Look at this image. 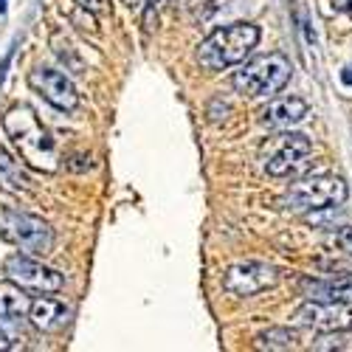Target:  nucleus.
I'll return each mask as SVG.
<instances>
[{
    "mask_svg": "<svg viewBox=\"0 0 352 352\" xmlns=\"http://www.w3.org/2000/svg\"><path fill=\"white\" fill-rule=\"evenodd\" d=\"M259 43V28L254 23H231L220 25L197 45V65L206 71H226L234 65H243L248 54Z\"/></svg>",
    "mask_w": 352,
    "mask_h": 352,
    "instance_id": "obj_2",
    "label": "nucleus"
},
{
    "mask_svg": "<svg viewBox=\"0 0 352 352\" xmlns=\"http://www.w3.org/2000/svg\"><path fill=\"white\" fill-rule=\"evenodd\" d=\"M0 234L32 256H48L54 251V231L37 214L6 209L0 214Z\"/></svg>",
    "mask_w": 352,
    "mask_h": 352,
    "instance_id": "obj_5",
    "label": "nucleus"
},
{
    "mask_svg": "<svg viewBox=\"0 0 352 352\" xmlns=\"http://www.w3.org/2000/svg\"><path fill=\"white\" fill-rule=\"evenodd\" d=\"M3 3H6V0H0V12H3Z\"/></svg>",
    "mask_w": 352,
    "mask_h": 352,
    "instance_id": "obj_22",
    "label": "nucleus"
},
{
    "mask_svg": "<svg viewBox=\"0 0 352 352\" xmlns=\"http://www.w3.org/2000/svg\"><path fill=\"white\" fill-rule=\"evenodd\" d=\"M28 321L43 330V333H54L60 330L65 321H68V310L56 302V299H48V296H40L32 302V310H28Z\"/></svg>",
    "mask_w": 352,
    "mask_h": 352,
    "instance_id": "obj_12",
    "label": "nucleus"
},
{
    "mask_svg": "<svg viewBox=\"0 0 352 352\" xmlns=\"http://www.w3.org/2000/svg\"><path fill=\"white\" fill-rule=\"evenodd\" d=\"M28 85H32V91H37L51 107L56 110H76L79 107V94H76V87L74 82L63 74V71H56V68H34L32 74H28Z\"/></svg>",
    "mask_w": 352,
    "mask_h": 352,
    "instance_id": "obj_10",
    "label": "nucleus"
},
{
    "mask_svg": "<svg viewBox=\"0 0 352 352\" xmlns=\"http://www.w3.org/2000/svg\"><path fill=\"white\" fill-rule=\"evenodd\" d=\"M336 245H338L344 254L352 256V226H344V228L336 234Z\"/></svg>",
    "mask_w": 352,
    "mask_h": 352,
    "instance_id": "obj_17",
    "label": "nucleus"
},
{
    "mask_svg": "<svg viewBox=\"0 0 352 352\" xmlns=\"http://www.w3.org/2000/svg\"><path fill=\"white\" fill-rule=\"evenodd\" d=\"M293 324L316 330V333H346L352 330V305L307 299L293 313Z\"/></svg>",
    "mask_w": 352,
    "mask_h": 352,
    "instance_id": "obj_6",
    "label": "nucleus"
},
{
    "mask_svg": "<svg viewBox=\"0 0 352 352\" xmlns=\"http://www.w3.org/2000/svg\"><path fill=\"white\" fill-rule=\"evenodd\" d=\"M203 3H209V0H186V6H203Z\"/></svg>",
    "mask_w": 352,
    "mask_h": 352,
    "instance_id": "obj_21",
    "label": "nucleus"
},
{
    "mask_svg": "<svg viewBox=\"0 0 352 352\" xmlns=\"http://www.w3.org/2000/svg\"><path fill=\"white\" fill-rule=\"evenodd\" d=\"M25 287L14 285L12 279L0 282V318H23L32 310V299L25 296Z\"/></svg>",
    "mask_w": 352,
    "mask_h": 352,
    "instance_id": "obj_13",
    "label": "nucleus"
},
{
    "mask_svg": "<svg viewBox=\"0 0 352 352\" xmlns=\"http://www.w3.org/2000/svg\"><path fill=\"white\" fill-rule=\"evenodd\" d=\"M299 341V336L290 327H268L256 336V346L259 349H293Z\"/></svg>",
    "mask_w": 352,
    "mask_h": 352,
    "instance_id": "obj_15",
    "label": "nucleus"
},
{
    "mask_svg": "<svg viewBox=\"0 0 352 352\" xmlns=\"http://www.w3.org/2000/svg\"><path fill=\"white\" fill-rule=\"evenodd\" d=\"M279 282V268L268 265V262H237V265L226 268L223 274V287L231 296H256L262 290H271Z\"/></svg>",
    "mask_w": 352,
    "mask_h": 352,
    "instance_id": "obj_8",
    "label": "nucleus"
},
{
    "mask_svg": "<svg viewBox=\"0 0 352 352\" xmlns=\"http://www.w3.org/2000/svg\"><path fill=\"white\" fill-rule=\"evenodd\" d=\"M310 299H324V302H341L352 305V276L338 279V282H324V285H313Z\"/></svg>",
    "mask_w": 352,
    "mask_h": 352,
    "instance_id": "obj_14",
    "label": "nucleus"
},
{
    "mask_svg": "<svg viewBox=\"0 0 352 352\" xmlns=\"http://www.w3.org/2000/svg\"><path fill=\"white\" fill-rule=\"evenodd\" d=\"M330 3H333L338 12H344V14H352V0H330Z\"/></svg>",
    "mask_w": 352,
    "mask_h": 352,
    "instance_id": "obj_20",
    "label": "nucleus"
},
{
    "mask_svg": "<svg viewBox=\"0 0 352 352\" xmlns=\"http://www.w3.org/2000/svg\"><path fill=\"white\" fill-rule=\"evenodd\" d=\"M144 3H146V32H150V28H153V20H150V17L166 3V0H144Z\"/></svg>",
    "mask_w": 352,
    "mask_h": 352,
    "instance_id": "obj_19",
    "label": "nucleus"
},
{
    "mask_svg": "<svg viewBox=\"0 0 352 352\" xmlns=\"http://www.w3.org/2000/svg\"><path fill=\"white\" fill-rule=\"evenodd\" d=\"M293 65L285 54H262L243 63L240 71H234L231 85L243 96H274L290 82Z\"/></svg>",
    "mask_w": 352,
    "mask_h": 352,
    "instance_id": "obj_4",
    "label": "nucleus"
},
{
    "mask_svg": "<svg viewBox=\"0 0 352 352\" xmlns=\"http://www.w3.org/2000/svg\"><path fill=\"white\" fill-rule=\"evenodd\" d=\"M3 133L9 135L12 146L17 150L20 161L28 164L37 172H56L60 169V155H56V144L51 133L43 127L37 113L28 104H14L3 116Z\"/></svg>",
    "mask_w": 352,
    "mask_h": 352,
    "instance_id": "obj_1",
    "label": "nucleus"
},
{
    "mask_svg": "<svg viewBox=\"0 0 352 352\" xmlns=\"http://www.w3.org/2000/svg\"><path fill=\"white\" fill-rule=\"evenodd\" d=\"M3 274H6V279L25 287L28 293H56L65 285L63 274H56L54 268H45L43 262H37L32 256H9L3 265Z\"/></svg>",
    "mask_w": 352,
    "mask_h": 352,
    "instance_id": "obj_9",
    "label": "nucleus"
},
{
    "mask_svg": "<svg viewBox=\"0 0 352 352\" xmlns=\"http://www.w3.org/2000/svg\"><path fill=\"white\" fill-rule=\"evenodd\" d=\"M265 146H271V153L265 158V172L271 178H287V175L302 169L307 155L313 153L310 138L302 133H282L271 138Z\"/></svg>",
    "mask_w": 352,
    "mask_h": 352,
    "instance_id": "obj_7",
    "label": "nucleus"
},
{
    "mask_svg": "<svg viewBox=\"0 0 352 352\" xmlns=\"http://www.w3.org/2000/svg\"><path fill=\"white\" fill-rule=\"evenodd\" d=\"M349 197V186L341 175H310L296 184H290L282 195V206L290 212H321V209H338Z\"/></svg>",
    "mask_w": 352,
    "mask_h": 352,
    "instance_id": "obj_3",
    "label": "nucleus"
},
{
    "mask_svg": "<svg viewBox=\"0 0 352 352\" xmlns=\"http://www.w3.org/2000/svg\"><path fill=\"white\" fill-rule=\"evenodd\" d=\"M307 113H310V104L305 99L282 96V99H274L265 110H262L259 122H262V127H268V130H290V127H296L299 122H305Z\"/></svg>",
    "mask_w": 352,
    "mask_h": 352,
    "instance_id": "obj_11",
    "label": "nucleus"
},
{
    "mask_svg": "<svg viewBox=\"0 0 352 352\" xmlns=\"http://www.w3.org/2000/svg\"><path fill=\"white\" fill-rule=\"evenodd\" d=\"M0 186H6V189H12V192L25 189V178L20 175L17 161L3 150V146H0Z\"/></svg>",
    "mask_w": 352,
    "mask_h": 352,
    "instance_id": "obj_16",
    "label": "nucleus"
},
{
    "mask_svg": "<svg viewBox=\"0 0 352 352\" xmlns=\"http://www.w3.org/2000/svg\"><path fill=\"white\" fill-rule=\"evenodd\" d=\"M79 6L91 9L94 14H107L110 12V0H79Z\"/></svg>",
    "mask_w": 352,
    "mask_h": 352,
    "instance_id": "obj_18",
    "label": "nucleus"
}]
</instances>
